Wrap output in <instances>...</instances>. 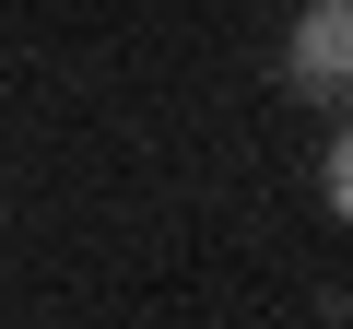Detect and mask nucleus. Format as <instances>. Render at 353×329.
Returning a JSON list of instances; mask_svg holds the SVG:
<instances>
[{"instance_id": "obj_1", "label": "nucleus", "mask_w": 353, "mask_h": 329, "mask_svg": "<svg viewBox=\"0 0 353 329\" xmlns=\"http://www.w3.org/2000/svg\"><path fill=\"white\" fill-rule=\"evenodd\" d=\"M283 83H294L306 106H341V83H353V0H306V12H294Z\"/></svg>"}]
</instances>
